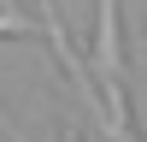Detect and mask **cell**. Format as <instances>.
<instances>
[{"mask_svg":"<svg viewBox=\"0 0 147 142\" xmlns=\"http://www.w3.org/2000/svg\"><path fill=\"white\" fill-rule=\"evenodd\" d=\"M0 130H12V124H6V113H0Z\"/></svg>","mask_w":147,"mask_h":142,"instance_id":"1","label":"cell"}]
</instances>
